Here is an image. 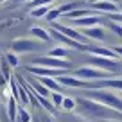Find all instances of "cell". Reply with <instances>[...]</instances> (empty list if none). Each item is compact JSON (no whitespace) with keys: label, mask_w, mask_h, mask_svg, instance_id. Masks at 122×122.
I'll return each mask as SVG.
<instances>
[{"label":"cell","mask_w":122,"mask_h":122,"mask_svg":"<svg viewBox=\"0 0 122 122\" xmlns=\"http://www.w3.org/2000/svg\"><path fill=\"white\" fill-rule=\"evenodd\" d=\"M76 102H77V106H76L77 110L83 115L90 117V118L104 120V118H117V117L120 118L122 117V113H118V111L111 110V108L104 106V104L97 102V101H93V99H88V97H84V95H79L76 99Z\"/></svg>","instance_id":"1"},{"label":"cell","mask_w":122,"mask_h":122,"mask_svg":"<svg viewBox=\"0 0 122 122\" xmlns=\"http://www.w3.org/2000/svg\"><path fill=\"white\" fill-rule=\"evenodd\" d=\"M84 97L93 99V101H97V102H101V104H104V106L122 113V97L117 95V93L111 92V90H86V95Z\"/></svg>","instance_id":"2"},{"label":"cell","mask_w":122,"mask_h":122,"mask_svg":"<svg viewBox=\"0 0 122 122\" xmlns=\"http://www.w3.org/2000/svg\"><path fill=\"white\" fill-rule=\"evenodd\" d=\"M74 76L79 77V79H83V81H99V79H108V77H113L111 74L104 72V70H101V68H95V66H92V65H84V66L76 68Z\"/></svg>","instance_id":"3"},{"label":"cell","mask_w":122,"mask_h":122,"mask_svg":"<svg viewBox=\"0 0 122 122\" xmlns=\"http://www.w3.org/2000/svg\"><path fill=\"white\" fill-rule=\"evenodd\" d=\"M32 65L36 66H45V68H54V70H68L70 66V61L66 59H57V57L52 56H41V57H36L32 61Z\"/></svg>","instance_id":"4"},{"label":"cell","mask_w":122,"mask_h":122,"mask_svg":"<svg viewBox=\"0 0 122 122\" xmlns=\"http://www.w3.org/2000/svg\"><path fill=\"white\" fill-rule=\"evenodd\" d=\"M40 49H41V45L36 40L18 38V40H13L11 43V52L15 54H27V52H34V50H40Z\"/></svg>","instance_id":"5"},{"label":"cell","mask_w":122,"mask_h":122,"mask_svg":"<svg viewBox=\"0 0 122 122\" xmlns=\"http://www.w3.org/2000/svg\"><path fill=\"white\" fill-rule=\"evenodd\" d=\"M52 27L56 30H59V32H63L65 36H68L70 40H74V41H77V43H83V45H88V41L90 40L86 38V36L81 32V30H77V29H72V27H68V25H65V23H56L54 22L52 23Z\"/></svg>","instance_id":"6"},{"label":"cell","mask_w":122,"mask_h":122,"mask_svg":"<svg viewBox=\"0 0 122 122\" xmlns=\"http://www.w3.org/2000/svg\"><path fill=\"white\" fill-rule=\"evenodd\" d=\"M49 32H50V38H52V40H56V41L63 43L65 47H70V49H76V50H84V52H86V50H88V47H90V45H83V43H77V41H74V40H70L68 36H65L63 32L56 30L54 27L49 30Z\"/></svg>","instance_id":"7"},{"label":"cell","mask_w":122,"mask_h":122,"mask_svg":"<svg viewBox=\"0 0 122 122\" xmlns=\"http://www.w3.org/2000/svg\"><path fill=\"white\" fill-rule=\"evenodd\" d=\"M92 9H95L99 13H108V15H113V13H120V7H118L117 2L113 0H101V2H93L90 4Z\"/></svg>","instance_id":"8"},{"label":"cell","mask_w":122,"mask_h":122,"mask_svg":"<svg viewBox=\"0 0 122 122\" xmlns=\"http://www.w3.org/2000/svg\"><path fill=\"white\" fill-rule=\"evenodd\" d=\"M81 32H83L88 40H93V41H104V40H106V30H104L102 27H99V25L88 27V29H81Z\"/></svg>","instance_id":"9"},{"label":"cell","mask_w":122,"mask_h":122,"mask_svg":"<svg viewBox=\"0 0 122 122\" xmlns=\"http://www.w3.org/2000/svg\"><path fill=\"white\" fill-rule=\"evenodd\" d=\"M56 81L61 84V86H68V88H83V79H79V77L76 76H68V74H65V76H57Z\"/></svg>","instance_id":"10"},{"label":"cell","mask_w":122,"mask_h":122,"mask_svg":"<svg viewBox=\"0 0 122 122\" xmlns=\"http://www.w3.org/2000/svg\"><path fill=\"white\" fill-rule=\"evenodd\" d=\"M74 25L79 27V29H88V27H95L99 25L101 18L97 15H90V16H83V18H77V20H72Z\"/></svg>","instance_id":"11"},{"label":"cell","mask_w":122,"mask_h":122,"mask_svg":"<svg viewBox=\"0 0 122 122\" xmlns=\"http://www.w3.org/2000/svg\"><path fill=\"white\" fill-rule=\"evenodd\" d=\"M86 52L93 54V56H101V57H110V59H120L110 47H88Z\"/></svg>","instance_id":"12"},{"label":"cell","mask_w":122,"mask_h":122,"mask_svg":"<svg viewBox=\"0 0 122 122\" xmlns=\"http://www.w3.org/2000/svg\"><path fill=\"white\" fill-rule=\"evenodd\" d=\"M25 79H27V83L30 84V88H32V90H34L38 95H41V97H50V90H47V88L43 86L41 83H40L38 77H30V76H27Z\"/></svg>","instance_id":"13"},{"label":"cell","mask_w":122,"mask_h":122,"mask_svg":"<svg viewBox=\"0 0 122 122\" xmlns=\"http://www.w3.org/2000/svg\"><path fill=\"white\" fill-rule=\"evenodd\" d=\"M5 110H7L9 120H11V122H16V118H18V101H16L13 95H9V97H7Z\"/></svg>","instance_id":"14"},{"label":"cell","mask_w":122,"mask_h":122,"mask_svg":"<svg viewBox=\"0 0 122 122\" xmlns=\"http://www.w3.org/2000/svg\"><path fill=\"white\" fill-rule=\"evenodd\" d=\"M90 15H95V13L90 11V9H86V7H79V9H74V11H70V13H66V15H63V18H66V20H77V18L90 16Z\"/></svg>","instance_id":"15"},{"label":"cell","mask_w":122,"mask_h":122,"mask_svg":"<svg viewBox=\"0 0 122 122\" xmlns=\"http://www.w3.org/2000/svg\"><path fill=\"white\" fill-rule=\"evenodd\" d=\"M30 34L34 36L36 40H40V41H52V38H50V32L47 29H43V27H32L30 29Z\"/></svg>","instance_id":"16"},{"label":"cell","mask_w":122,"mask_h":122,"mask_svg":"<svg viewBox=\"0 0 122 122\" xmlns=\"http://www.w3.org/2000/svg\"><path fill=\"white\" fill-rule=\"evenodd\" d=\"M38 81L50 92H61V84L56 81V77H38Z\"/></svg>","instance_id":"17"},{"label":"cell","mask_w":122,"mask_h":122,"mask_svg":"<svg viewBox=\"0 0 122 122\" xmlns=\"http://www.w3.org/2000/svg\"><path fill=\"white\" fill-rule=\"evenodd\" d=\"M49 56L57 57V59H66L68 57V47H54L49 50Z\"/></svg>","instance_id":"18"},{"label":"cell","mask_w":122,"mask_h":122,"mask_svg":"<svg viewBox=\"0 0 122 122\" xmlns=\"http://www.w3.org/2000/svg\"><path fill=\"white\" fill-rule=\"evenodd\" d=\"M50 102H52L54 110H57V108H61V104H63V99H65V95L61 93V92H50Z\"/></svg>","instance_id":"19"},{"label":"cell","mask_w":122,"mask_h":122,"mask_svg":"<svg viewBox=\"0 0 122 122\" xmlns=\"http://www.w3.org/2000/svg\"><path fill=\"white\" fill-rule=\"evenodd\" d=\"M49 11H50V5H40V7H34L30 11V16L32 18H45Z\"/></svg>","instance_id":"20"},{"label":"cell","mask_w":122,"mask_h":122,"mask_svg":"<svg viewBox=\"0 0 122 122\" xmlns=\"http://www.w3.org/2000/svg\"><path fill=\"white\" fill-rule=\"evenodd\" d=\"M76 106H77L76 99H74V97L65 95V99H63V104H61V110H63V111H74V110H76Z\"/></svg>","instance_id":"21"},{"label":"cell","mask_w":122,"mask_h":122,"mask_svg":"<svg viewBox=\"0 0 122 122\" xmlns=\"http://www.w3.org/2000/svg\"><path fill=\"white\" fill-rule=\"evenodd\" d=\"M0 74L7 81H11V66H9V63L5 61V57H0Z\"/></svg>","instance_id":"22"},{"label":"cell","mask_w":122,"mask_h":122,"mask_svg":"<svg viewBox=\"0 0 122 122\" xmlns=\"http://www.w3.org/2000/svg\"><path fill=\"white\" fill-rule=\"evenodd\" d=\"M4 57H5V61L9 63V66H11V68H16V66L20 65V57L16 56L15 52H7Z\"/></svg>","instance_id":"23"},{"label":"cell","mask_w":122,"mask_h":122,"mask_svg":"<svg viewBox=\"0 0 122 122\" xmlns=\"http://www.w3.org/2000/svg\"><path fill=\"white\" fill-rule=\"evenodd\" d=\"M59 16H61V13H59V9H57V7H50V11H49V13H47V16H45V20H47V22H50V23H54V22H56V20H57V18H59Z\"/></svg>","instance_id":"24"},{"label":"cell","mask_w":122,"mask_h":122,"mask_svg":"<svg viewBox=\"0 0 122 122\" xmlns=\"http://www.w3.org/2000/svg\"><path fill=\"white\" fill-rule=\"evenodd\" d=\"M16 101H20V102H22L23 106L30 104V101H29V95H27V92H25V88H23V86H18V99H16Z\"/></svg>","instance_id":"25"},{"label":"cell","mask_w":122,"mask_h":122,"mask_svg":"<svg viewBox=\"0 0 122 122\" xmlns=\"http://www.w3.org/2000/svg\"><path fill=\"white\" fill-rule=\"evenodd\" d=\"M18 122H30L32 120V117H30V113L25 110V108H18V118H16Z\"/></svg>","instance_id":"26"},{"label":"cell","mask_w":122,"mask_h":122,"mask_svg":"<svg viewBox=\"0 0 122 122\" xmlns=\"http://www.w3.org/2000/svg\"><path fill=\"white\" fill-rule=\"evenodd\" d=\"M108 27H110V29L113 30L117 36H120V38H122V23H118V22H111V20H110V22H108Z\"/></svg>","instance_id":"27"},{"label":"cell","mask_w":122,"mask_h":122,"mask_svg":"<svg viewBox=\"0 0 122 122\" xmlns=\"http://www.w3.org/2000/svg\"><path fill=\"white\" fill-rule=\"evenodd\" d=\"M52 2H56V0H30V7H40V5H50Z\"/></svg>","instance_id":"28"},{"label":"cell","mask_w":122,"mask_h":122,"mask_svg":"<svg viewBox=\"0 0 122 122\" xmlns=\"http://www.w3.org/2000/svg\"><path fill=\"white\" fill-rule=\"evenodd\" d=\"M113 49V52L117 54L118 57H122V45H115V47H111Z\"/></svg>","instance_id":"29"},{"label":"cell","mask_w":122,"mask_h":122,"mask_svg":"<svg viewBox=\"0 0 122 122\" xmlns=\"http://www.w3.org/2000/svg\"><path fill=\"white\" fill-rule=\"evenodd\" d=\"M99 122H120V120H117V118H104V120H99Z\"/></svg>","instance_id":"30"},{"label":"cell","mask_w":122,"mask_h":122,"mask_svg":"<svg viewBox=\"0 0 122 122\" xmlns=\"http://www.w3.org/2000/svg\"><path fill=\"white\" fill-rule=\"evenodd\" d=\"M88 2H90V4H93V2H101V0H88Z\"/></svg>","instance_id":"31"},{"label":"cell","mask_w":122,"mask_h":122,"mask_svg":"<svg viewBox=\"0 0 122 122\" xmlns=\"http://www.w3.org/2000/svg\"><path fill=\"white\" fill-rule=\"evenodd\" d=\"M113 2H122V0H113Z\"/></svg>","instance_id":"32"},{"label":"cell","mask_w":122,"mask_h":122,"mask_svg":"<svg viewBox=\"0 0 122 122\" xmlns=\"http://www.w3.org/2000/svg\"><path fill=\"white\" fill-rule=\"evenodd\" d=\"M120 97H122V93H120Z\"/></svg>","instance_id":"33"}]
</instances>
